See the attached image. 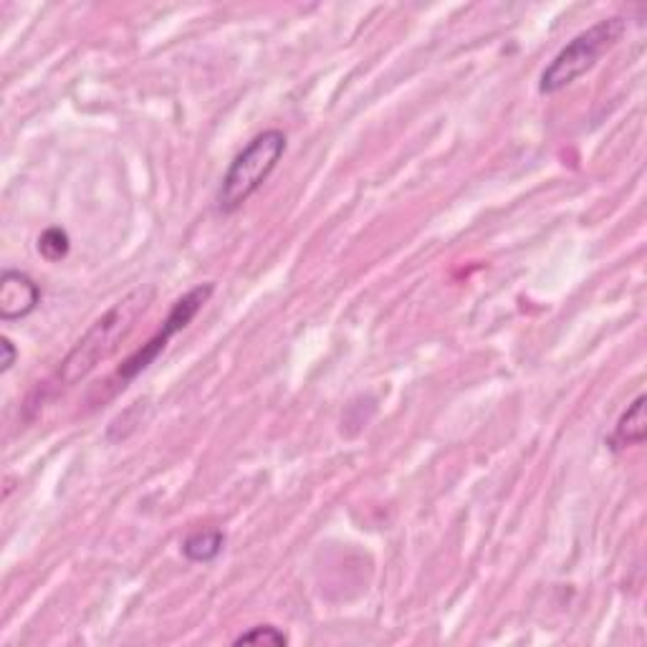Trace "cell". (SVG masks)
<instances>
[{
	"label": "cell",
	"instance_id": "cell-1",
	"mask_svg": "<svg viewBox=\"0 0 647 647\" xmlns=\"http://www.w3.org/2000/svg\"><path fill=\"white\" fill-rule=\"evenodd\" d=\"M153 301L155 286L142 283L137 289H132L127 297L109 306L104 314L81 334L69 355L62 359V365H58L52 380L54 388L66 390L79 384L81 380H87L99 365L107 362V359L122 347V342L130 337L140 319L147 314L149 306H153Z\"/></svg>",
	"mask_w": 647,
	"mask_h": 647
},
{
	"label": "cell",
	"instance_id": "cell-2",
	"mask_svg": "<svg viewBox=\"0 0 647 647\" xmlns=\"http://www.w3.org/2000/svg\"><path fill=\"white\" fill-rule=\"evenodd\" d=\"M289 140L281 130H266L256 134L238 155L233 157L217 190V210L225 215L235 213L248 203L286 155Z\"/></svg>",
	"mask_w": 647,
	"mask_h": 647
},
{
	"label": "cell",
	"instance_id": "cell-3",
	"mask_svg": "<svg viewBox=\"0 0 647 647\" xmlns=\"http://www.w3.org/2000/svg\"><path fill=\"white\" fill-rule=\"evenodd\" d=\"M627 33V21L622 15L596 21L592 29H587L569 41L561 52L554 56V62L546 66L539 79V91L546 97L559 94L577 79H582L587 71H592L596 62L615 48L622 36Z\"/></svg>",
	"mask_w": 647,
	"mask_h": 647
},
{
	"label": "cell",
	"instance_id": "cell-4",
	"mask_svg": "<svg viewBox=\"0 0 647 647\" xmlns=\"http://www.w3.org/2000/svg\"><path fill=\"white\" fill-rule=\"evenodd\" d=\"M213 293H215V283H200V286H196V289H190L188 293H182V297L172 304L170 314H167V319L157 330L155 337H149L147 344H142L134 355L124 359L122 367L116 369V375L107 384H112L114 392H120V390L127 388L130 382L137 380L145 369H149L157 362L159 355H163V352L167 349V344L172 342L175 334L188 330V326L192 324V319L203 311V306L208 304Z\"/></svg>",
	"mask_w": 647,
	"mask_h": 647
},
{
	"label": "cell",
	"instance_id": "cell-5",
	"mask_svg": "<svg viewBox=\"0 0 647 647\" xmlns=\"http://www.w3.org/2000/svg\"><path fill=\"white\" fill-rule=\"evenodd\" d=\"M41 289L29 274L5 268L0 279V319L3 322H19L38 309Z\"/></svg>",
	"mask_w": 647,
	"mask_h": 647
},
{
	"label": "cell",
	"instance_id": "cell-6",
	"mask_svg": "<svg viewBox=\"0 0 647 647\" xmlns=\"http://www.w3.org/2000/svg\"><path fill=\"white\" fill-rule=\"evenodd\" d=\"M647 398L637 394L633 405H629L615 425V435H612V448H627V445H643L647 438V417H645Z\"/></svg>",
	"mask_w": 647,
	"mask_h": 647
},
{
	"label": "cell",
	"instance_id": "cell-7",
	"mask_svg": "<svg viewBox=\"0 0 647 647\" xmlns=\"http://www.w3.org/2000/svg\"><path fill=\"white\" fill-rule=\"evenodd\" d=\"M225 546V534L221 528H210V532H198L188 536L182 542V554L188 561H196V565H208V561L217 559V554L223 551Z\"/></svg>",
	"mask_w": 647,
	"mask_h": 647
},
{
	"label": "cell",
	"instance_id": "cell-8",
	"mask_svg": "<svg viewBox=\"0 0 647 647\" xmlns=\"http://www.w3.org/2000/svg\"><path fill=\"white\" fill-rule=\"evenodd\" d=\"M69 248H71V241H69V233L64 228H46L44 233L38 235V254L44 256L48 264H58V260H64L69 256Z\"/></svg>",
	"mask_w": 647,
	"mask_h": 647
},
{
	"label": "cell",
	"instance_id": "cell-9",
	"mask_svg": "<svg viewBox=\"0 0 647 647\" xmlns=\"http://www.w3.org/2000/svg\"><path fill=\"white\" fill-rule=\"evenodd\" d=\"M233 645H276V647H283V645H289V635H286L283 629L274 627V625H258V627H250L248 633L235 637Z\"/></svg>",
	"mask_w": 647,
	"mask_h": 647
},
{
	"label": "cell",
	"instance_id": "cell-10",
	"mask_svg": "<svg viewBox=\"0 0 647 647\" xmlns=\"http://www.w3.org/2000/svg\"><path fill=\"white\" fill-rule=\"evenodd\" d=\"M0 349H3V359H0V375H5V372H11L15 359H19V349H15V344L8 337L0 339Z\"/></svg>",
	"mask_w": 647,
	"mask_h": 647
}]
</instances>
